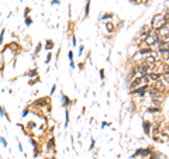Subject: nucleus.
<instances>
[{"mask_svg": "<svg viewBox=\"0 0 169 159\" xmlns=\"http://www.w3.org/2000/svg\"><path fill=\"white\" fill-rule=\"evenodd\" d=\"M158 33L157 31H152V33L147 34V37H145V42H147V45H154V44H157L158 41Z\"/></svg>", "mask_w": 169, "mask_h": 159, "instance_id": "f03ea898", "label": "nucleus"}, {"mask_svg": "<svg viewBox=\"0 0 169 159\" xmlns=\"http://www.w3.org/2000/svg\"><path fill=\"white\" fill-rule=\"evenodd\" d=\"M158 45H159L161 52H169V41H162V42H159Z\"/></svg>", "mask_w": 169, "mask_h": 159, "instance_id": "20e7f679", "label": "nucleus"}, {"mask_svg": "<svg viewBox=\"0 0 169 159\" xmlns=\"http://www.w3.org/2000/svg\"><path fill=\"white\" fill-rule=\"evenodd\" d=\"M144 128H145V131H149V124H148V122H144Z\"/></svg>", "mask_w": 169, "mask_h": 159, "instance_id": "6e6552de", "label": "nucleus"}, {"mask_svg": "<svg viewBox=\"0 0 169 159\" xmlns=\"http://www.w3.org/2000/svg\"><path fill=\"white\" fill-rule=\"evenodd\" d=\"M52 46H54V42H52V41H48V42H47V46H45V48H47V49H52Z\"/></svg>", "mask_w": 169, "mask_h": 159, "instance_id": "0eeeda50", "label": "nucleus"}, {"mask_svg": "<svg viewBox=\"0 0 169 159\" xmlns=\"http://www.w3.org/2000/svg\"><path fill=\"white\" fill-rule=\"evenodd\" d=\"M107 30H109V31H113V30H114L113 25H111V24H107Z\"/></svg>", "mask_w": 169, "mask_h": 159, "instance_id": "9d476101", "label": "nucleus"}, {"mask_svg": "<svg viewBox=\"0 0 169 159\" xmlns=\"http://www.w3.org/2000/svg\"><path fill=\"white\" fill-rule=\"evenodd\" d=\"M161 77H162L165 82L169 83V72H165V73H162V76H161Z\"/></svg>", "mask_w": 169, "mask_h": 159, "instance_id": "423d86ee", "label": "nucleus"}, {"mask_svg": "<svg viewBox=\"0 0 169 159\" xmlns=\"http://www.w3.org/2000/svg\"><path fill=\"white\" fill-rule=\"evenodd\" d=\"M135 2H137V3H145L147 0H135Z\"/></svg>", "mask_w": 169, "mask_h": 159, "instance_id": "9b49d317", "label": "nucleus"}, {"mask_svg": "<svg viewBox=\"0 0 169 159\" xmlns=\"http://www.w3.org/2000/svg\"><path fill=\"white\" fill-rule=\"evenodd\" d=\"M145 90H147V86H142V87H140V89H135L134 92H132V95H144Z\"/></svg>", "mask_w": 169, "mask_h": 159, "instance_id": "39448f33", "label": "nucleus"}, {"mask_svg": "<svg viewBox=\"0 0 169 159\" xmlns=\"http://www.w3.org/2000/svg\"><path fill=\"white\" fill-rule=\"evenodd\" d=\"M166 62H169V56H168V59H166Z\"/></svg>", "mask_w": 169, "mask_h": 159, "instance_id": "f8f14e48", "label": "nucleus"}, {"mask_svg": "<svg viewBox=\"0 0 169 159\" xmlns=\"http://www.w3.org/2000/svg\"><path fill=\"white\" fill-rule=\"evenodd\" d=\"M148 80H147V76H141V77H138V79H135L134 82L131 83V87H137V86H145V83H147Z\"/></svg>", "mask_w": 169, "mask_h": 159, "instance_id": "7ed1b4c3", "label": "nucleus"}, {"mask_svg": "<svg viewBox=\"0 0 169 159\" xmlns=\"http://www.w3.org/2000/svg\"><path fill=\"white\" fill-rule=\"evenodd\" d=\"M89 9H90V3H87L86 4V13H85V14H89Z\"/></svg>", "mask_w": 169, "mask_h": 159, "instance_id": "1a4fd4ad", "label": "nucleus"}, {"mask_svg": "<svg viewBox=\"0 0 169 159\" xmlns=\"http://www.w3.org/2000/svg\"><path fill=\"white\" fill-rule=\"evenodd\" d=\"M168 24V20H166L165 14H161V13H157V14L152 17V27L155 28V30H161L162 27H165V25Z\"/></svg>", "mask_w": 169, "mask_h": 159, "instance_id": "f257e3e1", "label": "nucleus"}]
</instances>
